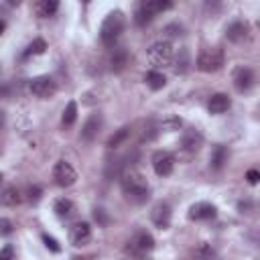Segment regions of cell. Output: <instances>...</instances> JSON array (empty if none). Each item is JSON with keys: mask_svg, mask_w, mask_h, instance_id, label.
Wrapping results in <instances>:
<instances>
[{"mask_svg": "<svg viewBox=\"0 0 260 260\" xmlns=\"http://www.w3.org/2000/svg\"><path fill=\"white\" fill-rule=\"evenodd\" d=\"M150 219L158 230H167L171 225V205L167 201L154 203V207L150 209Z\"/></svg>", "mask_w": 260, "mask_h": 260, "instance_id": "cell-12", "label": "cell"}, {"mask_svg": "<svg viewBox=\"0 0 260 260\" xmlns=\"http://www.w3.org/2000/svg\"><path fill=\"white\" fill-rule=\"evenodd\" d=\"M0 185H2V173H0Z\"/></svg>", "mask_w": 260, "mask_h": 260, "instance_id": "cell-40", "label": "cell"}, {"mask_svg": "<svg viewBox=\"0 0 260 260\" xmlns=\"http://www.w3.org/2000/svg\"><path fill=\"white\" fill-rule=\"evenodd\" d=\"M128 61H130V55L126 49H114V53L110 57V67H112V71H122L128 65Z\"/></svg>", "mask_w": 260, "mask_h": 260, "instance_id": "cell-19", "label": "cell"}, {"mask_svg": "<svg viewBox=\"0 0 260 260\" xmlns=\"http://www.w3.org/2000/svg\"><path fill=\"white\" fill-rule=\"evenodd\" d=\"M165 32H167L169 37H181V35H183V26H181L179 22H173V24H167V26H165Z\"/></svg>", "mask_w": 260, "mask_h": 260, "instance_id": "cell-35", "label": "cell"}, {"mask_svg": "<svg viewBox=\"0 0 260 260\" xmlns=\"http://www.w3.org/2000/svg\"><path fill=\"white\" fill-rule=\"evenodd\" d=\"M0 260H14V246L12 244H6L0 250Z\"/></svg>", "mask_w": 260, "mask_h": 260, "instance_id": "cell-36", "label": "cell"}, {"mask_svg": "<svg viewBox=\"0 0 260 260\" xmlns=\"http://www.w3.org/2000/svg\"><path fill=\"white\" fill-rule=\"evenodd\" d=\"M154 250V238L140 230L136 232L128 242H126V254L132 258V260H148L150 252Z\"/></svg>", "mask_w": 260, "mask_h": 260, "instance_id": "cell-3", "label": "cell"}, {"mask_svg": "<svg viewBox=\"0 0 260 260\" xmlns=\"http://www.w3.org/2000/svg\"><path fill=\"white\" fill-rule=\"evenodd\" d=\"M41 238H43V244H45V246H47L51 252H55V254H59V252H61V246H59V242H57L53 236H49V234H43Z\"/></svg>", "mask_w": 260, "mask_h": 260, "instance_id": "cell-31", "label": "cell"}, {"mask_svg": "<svg viewBox=\"0 0 260 260\" xmlns=\"http://www.w3.org/2000/svg\"><path fill=\"white\" fill-rule=\"evenodd\" d=\"M120 187H122L124 197L130 203H134V205H142L150 197L148 183H146L144 175L138 173L136 169H124L122 171V175H120Z\"/></svg>", "mask_w": 260, "mask_h": 260, "instance_id": "cell-1", "label": "cell"}, {"mask_svg": "<svg viewBox=\"0 0 260 260\" xmlns=\"http://www.w3.org/2000/svg\"><path fill=\"white\" fill-rule=\"evenodd\" d=\"M102 124H104V118H102V114H100V112L89 114V118H87V120H85V124L81 126V140L91 142V140L100 134Z\"/></svg>", "mask_w": 260, "mask_h": 260, "instance_id": "cell-14", "label": "cell"}, {"mask_svg": "<svg viewBox=\"0 0 260 260\" xmlns=\"http://www.w3.org/2000/svg\"><path fill=\"white\" fill-rule=\"evenodd\" d=\"M225 162H228V148L221 144H215L211 150V156H209V167L213 171H221Z\"/></svg>", "mask_w": 260, "mask_h": 260, "instance_id": "cell-17", "label": "cell"}, {"mask_svg": "<svg viewBox=\"0 0 260 260\" xmlns=\"http://www.w3.org/2000/svg\"><path fill=\"white\" fill-rule=\"evenodd\" d=\"M183 126V122H181V118L179 116H169L167 120H162V124H160V128L162 130H167V132H173V130H179Z\"/></svg>", "mask_w": 260, "mask_h": 260, "instance_id": "cell-30", "label": "cell"}, {"mask_svg": "<svg viewBox=\"0 0 260 260\" xmlns=\"http://www.w3.org/2000/svg\"><path fill=\"white\" fill-rule=\"evenodd\" d=\"M152 18H154V16H152V14H148V12L144 10V6H142V4H138V6H136L134 16H132L134 24H136V26H140V28H142V26H146V24H148Z\"/></svg>", "mask_w": 260, "mask_h": 260, "instance_id": "cell-29", "label": "cell"}, {"mask_svg": "<svg viewBox=\"0 0 260 260\" xmlns=\"http://www.w3.org/2000/svg\"><path fill=\"white\" fill-rule=\"evenodd\" d=\"M22 201V195H20V191L16 189V187H6L2 193H0V203L2 205H6V207H14V205H18Z\"/></svg>", "mask_w": 260, "mask_h": 260, "instance_id": "cell-20", "label": "cell"}, {"mask_svg": "<svg viewBox=\"0 0 260 260\" xmlns=\"http://www.w3.org/2000/svg\"><path fill=\"white\" fill-rule=\"evenodd\" d=\"M47 51V41L45 39H35L26 49H24V53H22V57L24 59H28V57H32V55H43Z\"/></svg>", "mask_w": 260, "mask_h": 260, "instance_id": "cell-27", "label": "cell"}, {"mask_svg": "<svg viewBox=\"0 0 260 260\" xmlns=\"http://www.w3.org/2000/svg\"><path fill=\"white\" fill-rule=\"evenodd\" d=\"M230 106H232V100L225 93H213L209 98V102H207L209 114H223V112L230 110Z\"/></svg>", "mask_w": 260, "mask_h": 260, "instance_id": "cell-16", "label": "cell"}, {"mask_svg": "<svg viewBox=\"0 0 260 260\" xmlns=\"http://www.w3.org/2000/svg\"><path fill=\"white\" fill-rule=\"evenodd\" d=\"M258 179H260V173H258L256 169H250V171L246 173V181H248L250 185H256V183H258Z\"/></svg>", "mask_w": 260, "mask_h": 260, "instance_id": "cell-37", "label": "cell"}, {"mask_svg": "<svg viewBox=\"0 0 260 260\" xmlns=\"http://www.w3.org/2000/svg\"><path fill=\"white\" fill-rule=\"evenodd\" d=\"M130 130H132L130 126H122L120 130H116V132H114V134L108 138V148H112V150H114V148L122 146V144L128 140V136H130Z\"/></svg>", "mask_w": 260, "mask_h": 260, "instance_id": "cell-25", "label": "cell"}, {"mask_svg": "<svg viewBox=\"0 0 260 260\" xmlns=\"http://www.w3.org/2000/svg\"><path fill=\"white\" fill-rule=\"evenodd\" d=\"M75 120H77V104L71 100V102H67L65 110H63L61 124H63L65 128H69V126H73V124H75Z\"/></svg>", "mask_w": 260, "mask_h": 260, "instance_id": "cell-26", "label": "cell"}, {"mask_svg": "<svg viewBox=\"0 0 260 260\" xmlns=\"http://www.w3.org/2000/svg\"><path fill=\"white\" fill-rule=\"evenodd\" d=\"M148 61L152 67H167L173 63V57H175V51H173V45L169 41H158L154 43L150 49H148Z\"/></svg>", "mask_w": 260, "mask_h": 260, "instance_id": "cell-5", "label": "cell"}, {"mask_svg": "<svg viewBox=\"0 0 260 260\" xmlns=\"http://www.w3.org/2000/svg\"><path fill=\"white\" fill-rule=\"evenodd\" d=\"M232 81H234V87L238 89V91H248L252 85H254V81H256V75H254V71L250 69V67H236L234 69V75H232Z\"/></svg>", "mask_w": 260, "mask_h": 260, "instance_id": "cell-10", "label": "cell"}, {"mask_svg": "<svg viewBox=\"0 0 260 260\" xmlns=\"http://www.w3.org/2000/svg\"><path fill=\"white\" fill-rule=\"evenodd\" d=\"M142 6H144V10L148 12V14H152V16H156L158 12H165V10H169L173 4L169 2V0H144V2H140Z\"/></svg>", "mask_w": 260, "mask_h": 260, "instance_id": "cell-22", "label": "cell"}, {"mask_svg": "<svg viewBox=\"0 0 260 260\" xmlns=\"http://www.w3.org/2000/svg\"><path fill=\"white\" fill-rule=\"evenodd\" d=\"M179 146H181V150H183V152H187V156H191V154H195V152L203 146V136H201L197 130L189 128V130H185V132H183Z\"/></svg>", "mask_w": 260, "mask_h": 260, "instance_id": "cell-11", "label": "cell"}, {"mask_svg": "<svg viewBox=\"0 0 260 260\" xmlns=\"http://www.w3.org/2000/svg\"><path fill=\"white\" fill-rule=\"evenodd\" d=\"M2 30H4V22L0 20V35H2Z\"/></svg>", "mask_w": 260, "mask_h": 260, "instance_id": "cell-39", "label": "cell"}, {"mask_svg": "<svg viewBox=\"0 0 260 260\" xmlns=\"http://www.w3.org/2000/svg\"><path fill=\"white\" fill-rule=\"evenodd\" d=\"M150 162H152V169L158 177H169L175 169V156L169 150H154Z\"/></svg>", "mask_w": 260, "mask_h": 260, "instance_id": "cell-7", "label": "cell"}, {"mask_svg": "<svg viewBox=\"0 0 260 260\" xmlns=\"http://www.w3.org/2000/svg\"><path fill=\"white\" fill-rule=\"evenodd\" d=\"M124 26H126V16H124V12H122V10H112V12L104 18V22H102V26H100V39H102V43H104L106 47H114V43L118 41V37H120L122 30H124Z\"/></svg>", "mask_w": 260, "mask_h": 260, "instance_id": "cell-2", "label": "cell"}, {"mask_svg": "<svg viewBox=\"0 0 260 260\" xmlns=\"http://www.w3.org/2000/svg\"><path fill=\"white\" fill-rule=\"evenodd\" d=\"M28 89H30L32 95L47 100V98H51V95L57 91V83H55V79L49 77V75H37V77H32V79L28 81Z\"/></svg>", "mask_w": 260, "mask_h": 260, "instance_id": "cell-6", "label": "cell"}, {"mask_svg": "<svg viewBox=\"0 0 260 260\" xmlns=\"http://www.w3.org/2000/svg\"><path fill=\"white\" fill-rule=\"evenodd\" d=\"M223 67V51L219 47H205L197 57V69L203 73H213Z\"/></svg>", "mask_w": 260, "mask_h": 260, "instance_id": "cell-4", "label": "cell"}, {"mask_svg": "<svg viewBox=\"0 0 260 260\" xmlns=\"http://www.w3.org/2000/svg\"><path fill=\"white\" fill-rule=\"evenodd\" d=\"M93 219H95L100 225H108V223H110V215H108L104 209H100V207L93 209Z\"/></svg>", "mask_w": 260, "mask_h": 260, "instance_id": "cell-34", "label": "cell"}, {"mask_svg": "<svg viewBox=\"0 0 260 260\" xmlns=\"http://www.w3.org/2000/svg\"><path fill=\"white\" fill-rule=\"evenodd\" d=\"M193 256H195V260H215V252H213V248H211L209 244H205V242H201V244L195 246Z\"/></svg>", "mask_w": 260, "mask_h": 260, "instance_id": "cell-28", "label": "cell"}, {"mask_svg": "<svg viewBox=\"0 0 260 260\" xmlns=\"http://www.w3.org/2000/svg\"><path fill=\"white\" fill-rule=\"evenodd\" d=\"M14 234V223L8 217H0V236H12Z\"/></svg>", "mask_w": 260, "mask_h": 260, "instance_id": "cell-32", "label": "cell"}, {"mask_svg": "<svg viewBox=\"0 0 260 260\" xmlns=\"http://www.w3.org/2000/svg\"><path fill=\"white\" fill-rule=\"evenodd\" d=\"M248 32H250V26H248L246 20H234V22H230V24L225 26V37H228V41H232V43L244 41V39L248 37Z\"/></svg>", "mask_w": 260, "mask_h": 260, "instance_id": "cell-15", "label": "cell"}, {"mask_svg": "<svg viewBox=\"0 0 260 260\" xmlns=\"http://www.w3.org/2000/svg\"><path fill=\"white\" fill-rule=\"evenodd\" d=\"M144 81H146V85L150 87V89H154V91H158V89H162L165 85H167V77L160 73V71H148L146 75H144Z\"/></svg>", "mask_w": 260, "mask_h": 260, "instance_id": "cell-24", "label": "cell"}, {"mask_svg": "<svg viewBox=\"0 0 260 260\" xmlns=\"http://www.w3.org/2000/svg\"><path fill=\"white\" fill-rule=\"evenodd\" d=\"M67 238L73 246H85L89 240H91V228L87 221H77L69 228L67 232Z\"/></svg>", "mask_w": 260, "mask_h": 260, "instance_id": "cell-9", "label": "cell"}, {"mask_svg": "<svg viewBox=\"0 0 260 260\" xmlns=\"http://www.w3.org/2000/svg\"><path fill=\"white\" fill-rule=\"evenodd\" d=\"M217 213L215 205H211L209 201H197L189 207V219L193 221H207V219H213Z\"/></svg>", "mask_w": 260, "mask_h": 260, "instance_id": "cell-13", "label": "cell"}, {"mask_svg": "<svg viewBox=\"0 0 260 260\" xmlns=\"http://www.w3.org/2000/svg\"><path fill=\"white\" fill-rule=\"evenodd\" d=\"M57 10H59V2H57V0H41V2L35 4V12H37L41 18H49V16H53Z\"/></svg>", "mask_w": 260, "mask_h": 260, "instance_id": "cell-21", "label": "cell"}, {"mask_svg": "<svg viewBox=\"0 0 260 260\" xmlns=\"http://www.w3.org/2000/svg\"><path fill=\"white\" fill-rule=\"evenodd\" d=\"M26 195H28L26 199H28L30 203H37V201L41 199V195H43V189H41L39 185H30V187L26 189Z\"/></svg>", "mask_w": 260, "mask_h": 260, "instance_id": "cell-33", "label": "cell"}, {"mask_svg": "<svg viewBox=\"0 0 260 260\" xmlns=\"http://www.w3.org/2000/svg\"><path fill=\"white\" fill-rule=\"evenodd\" d=\"M53 179L59 187H71L77 181V171L67 160H57L53 167Z\"/></svg>", "mask_w": 260, "mask_h": 260, "instance_id": "cell-8", "label": "cell"}, {"mask_svg": "<svg viewBox=\"0 0 260 260\" xmlns=\"http://www.w3.org/2000/svg\"><path fill=\"white\" fill-rule=\"evenodd\" d=\"M53 211H55L57 217H61V219H69V217H73V213H75V203H73L71 199L61 197V199L55 201Z\"/></svg>", "mask_w": 260, "mask_h": 260, "instance_id": "cell-18", "label": "cell"}, {"mask_svg": "<svg viewBox=\"0 0 260 260\" xmlns=\"http://www.w3.org/2000/svg\"><path fill=\"white\" fill-rule=\"evenodd\" d=\"M2 124H4V112L0 110V128H2Z\"/></svg>", "mask_w": 260, "mask_h": 260, "instance_id": "cell-38", "label": "cell"}, {"mask_svg": "<svg viewBox=\"0 0 260 260\" xmlns=\"http://www.w3.org/2000/svg\"><path fill=\"white\" fill-rule=\"evenodd\" d=\"M173 59H175L173 69H175V73H177V75L185 73V71L189 69V65H191V57H189V51H187V49H179L177 57H173Z\"/></svg>", "mask_w": 260, "mask_h": 260, "instance_id": "cell-23", "label": "cell"}]
</instances>
